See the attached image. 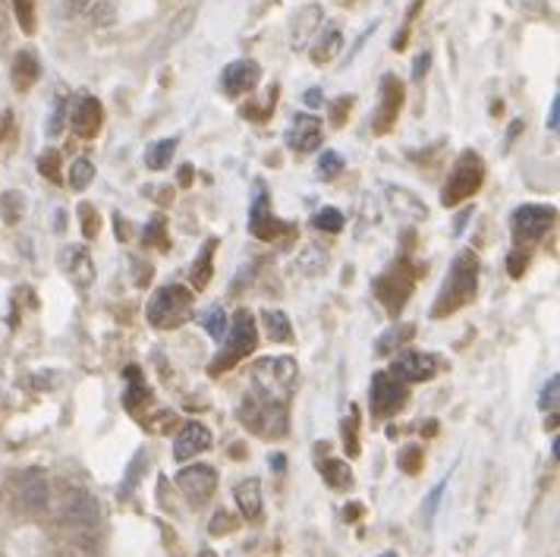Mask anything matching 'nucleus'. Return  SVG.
Segmentation results:
<instances>
[{"label":"nucleus","instance_id":"nucleus-1","mask_svg":"<svg viewBox=\"0 0 560 557\" xmlns=\"http://www.w3.org/2000/svg\"><path fill=\"white\" fill-rule=\"evenodd\" d=\"M249 379H253V397L258 404L290 406L300 369H296L293 356H265V359L253 362Z\"/></svg>","mask_w":560,"mask_h":557},{"label":"nucleus","instance_id":"nucleus-2","mask_svg":"<svg viewBox=\"0 0 560 557\" xmlns=\"http://www.w3.org/2000/svg\"><path fill=\"white\" fill-rule=\"evenodd\" d=\"M476 290H479V258H476L472 250H466V253H459L457 258H454L451 278L441 287V293H438V300H434L432 305V315L434 318L454 315V312H459L466 303H472Z\"/></svg>","mask_w":560,"mask_h":557},{"label":"nucleus","instance_id":"nucleus-3","mask_svg":"<svg viewBox=\"0 0 560 557\" xmlns=\"http://www.w3.org/2000/svg\"><path fill=\"white\" fill-rule=\"evenodd\" d=\"M152 328L158 330H177L183 328L192 315H196V300H192V290L183 287V283H167V287H158L149 300L145 309Z\"/></svg>","mask_w":560,"mask_h":557},{"label":"nucleus","instance_id":"nucleus-4","mask_svg":"<svg viewBox=\"0 0 560 557\" xmlns=\"http://www.w3.org/2000/svg\"><path fill=\"white\" fill-rule=\"evenodd\" d=\"M255 344H258V328H255L253 312L249 309H236L233 318H230L228 334H224V347L211 359L208 372L221 375V372L233 369L236 362H243L246 356L255 353Z\"/></svg>","mask_w":560,"mask_h":557},{"label":"nucleus","instance_id":"nucleus-5","mask_svg":"<svg viewBox=\"0 0 560 557\" xmlns=\"http://www.w3.org/2000/svg\"><path fill=\"white\" fill-rule=\"evenodd\" d=\"M482 179H485L482 158L472 152L463 154L457 164H454L451 177H447V186L441 189V202H444V208H454V205L472 199V196L482 189Z\"/></svg>","mask_w":560,"mask_h":557},{"label":"nucleus","instance_id":"nucleus-6","mask_svg":"<svg viewBox=\"0 0 560 557\" xmlns=\"http://www.w3.org/2000/svg\"><path fill=\"white\" fill-rule=\"evenodd\" d=\"M177 488L179 495L186 498V504L199 510V507H205L214 498V491H218V473L208 463H189V466H183L177 473Z\"/></svg>","mask_w":560,"mask_h":557},{"label":"nucleus","instance_id":"nucleus-7","mask_svg":"<svg viewBox=\"0 0 560 557\" xmlns=\"http://www.w3.org/2000/svg\"><path fill=\"white\" fill-rule=\"evenodd\" d=\"M249 233H253L255 240H265V243H271V240H278L287 233V224L280 221L278 214L271 211V193H268V186L258 179L253 183V205H249Z\"/></svg>","mask_w":560,"mask_h":557},{"label":"nucleus","instance_id":"nucleus-8","mask_svg":"<svg viewBox=\"0 0 560 557\" xmlns=\"http://www.w3.org/2000/svg\"><path fill=\"white\" fill-rule=\"evenodd\" d=\"M513 240H516V246H533L538 243L548 228L555 224V208L551 205H523V208H516L513 211Z\"/></svg>","mask_w":560,"mask_h":557},{"label":"nucleus","instance_id":"nucleus-9","mask_svg":"<svg viewBox=\"0 0 560 557\" xmlns=\"http://www.w3.org/2000/svg\"><path fill=\"white\" fill-rule=\"evenodd\" d=\"M375 293H378V300L387 312H400L407 297L412 293V271H409L407 262H397L390 271H384L382 278L375 280Z\"/></svg>","mask_w":560,"mask_h":557},{"label":"nucleus","instance_id":"nucleus-10","mask_svg":"<svg viewBox=\"0 0 560 557\" xmlns=\"http://www.w3.org/2000/svg\"><path fill=\"white\" fill-rule=\"evenodd\" d=\"M369 401H372V413L375 416H390L409 401V387L404 381H397L387 372H375L372 375V387H369Z\"/></svg>","mask_w":560,"mask_h":557},{"label":"nucleus","instance_id":"nucleus-11","mask_svg":"<svg viewBox=\"0 0 560 557\" xmlns=\"http://www.w3.org/2000/svg\"><path fill=\"white\" fill-rule=\"evenodd\" d=\"M434 372H438V359L432 353H419V350H400L390 362V375L404 384L432 381Z\"/></svg>","mask_w":560,"mask_h":557},{"label":"nucleus","instance_id":"nucleus-12","mask_svg":"<svg viewBox=\"0 0 560 557\" xmlns=\"http://www.w3.org/2000/svg\"><path fill=\"white\" fill-rule=\"evenodd\" d=\"M258 79H261V67L255 63L253 57H240V60H233V63L224 67L221 89H224L228 98H246L258 85Z\"/></svg>","mask_w":560,"mask_h":557},{"label":"nucleus","instance_id":"nucleus-13","mask_svg":"<svg viewBox=\"0 0 560 557\" xmlns=\"http://www.w3.org/2000/svg\"><path fill=\"white\" fill-rule=\"evenodd\" d=\"M60 268H63V275L73 280V287L82 290V293H89V287L95 283V262H92V253L82 243H73V246L60 250Z\"/></svg>","mask_w":560,"mask_h":557},{"label":"nucleus","instance_id":"nucleus-14","mask_svg":"<svg viewBox=\"0 0 560 557\" xmlns=\"http://www.w3.org/2000/svg\"><path fill=\"white\" fill-rule=\"evenodd\" d=\"M322 20H325L322 3L300 7L296 16H293V26H290V51H306L308 45L315 42V35L322 32Z\"/></svg>","mask_w":560,"mask_h":557},{"label":"nucleus","instance_id":"nucleus-15","mask_svg":"<svg viewBox=\"0 0 560 557\" xmlns=\"http://www.w3.org/2000/svg\"><path fill=\"white\" fill-rule=\"evenodd\" d=\"M283 142H287L290 152H315L322 146V120L312 117V114H296L290 129H287V136H283Z\"/></svg>","mask_w":560,"mask_h":557},{"label":"nucleus","instance_id":"nucleus-16","mask_svg":"<svg viewBox=\"0 0 560 557\" xmlns=\"http://www.w3.org/2000/svg\"><path fill=\"white\" fill-rule=\"evenodd\" d=\"M400 107H404V85L397 82V77H384L382 104H378L375 120H372L375 132H387V129L394 127V124H397V117H400Z\"/></svg>","mask_w":560,"mask_h":557},{"label":"nucleus","instance_id":"nucleus-17","mask_svg":"<svg viewBox=\"0 0 560 557\" xmlns=\"http://www.w3.org/2000/svg\"><path fill=\"white\" fill-rule=\"evenodd\" d=\"M70 124H73V132H77L79 139H95V136L102 132L104 124L102 102L92 98V95L79 98V102L73 104V111H70Z\"/></svg>","mask_w":560,"mask_h":557},{"label":"nucleus","instance_id":"nucleus-18","mask_svg":"<svg viewBox=\"0 0 560 557\" xmlns=\"http://www.w3.org/2000/svg\"><path fill=\"white\" fill-rule=\"evenodd\" d=\"M211 448V431L202 422H186L183 429H179L177 441H174V460L177 463H186V460H192L196 454H205Z\"/></svg>","mask_w":560,"mask_h":557},{"label":"nucleus","instance_id":"nucleus-19","mask_svg":"<svg viewBox=\"0 0 560 557\" xmlns=\"http://www.w3.org/2000/svg\"><path fill=\"white\" fill-rule=\"evenodd\" d=\"M340 51H343V32L337 26H328L325 32H318L315 42H312V63L315 67H325Z\"/></svg>","mask_w":560,"mask_h":557},{"label":"nucleus","instance_id":"nucleus-20","mask_svg":"<svg viewBox=\"0 0 560 557\" xmlns=\"http://www.w3.org/2000/svg\"><path fill=\"white\" fill-rule=\"evenodd\" d=\"M233 501L240 507V513L246 517V520H258V513H261V481L255 479H243L236 488H233Z\"/></svg>","mask_w":560,"mask_h":557},{"label":"nucleus","instance_id":"nucleus-21","mask_svg":"<svg viewBox=\"0 0 560 557\" xmlns=\"http://www.w3.org/2000/svg\"><path fill=\"white\" fill-rule=\"evenodd\" d=\"M387 193V199H390V208L397 211V214H404L407 221H425V205L419 202L409 189H404V186H387L384 189Z\"/></svg>","mask_w":560,"mask_h":557},{"label":"nucleus","instance_id":"nucleus-22","mask_svg":"<svg viewBox=\"0 0 560 557\" xmlns=\"http://www.w3.org/2000/svg\"><path fill=\"white\" fill-rule=\"evenodd\" d=\"M214 250H218V240H205L202 253H199V258L189 268L192 290H205L211 283V278H214Z\"/></svg>","mask_w":560,"mask_h":557},{"label":"nucleus","instance_id":"nucleus-23","mask_svg":"<svg viewBox=\"0 0 560 557\" xmlns=\"http://www.w3.org/2000/svg\"><path fill=\"white\" fill-rule=\"evenodd\" d=\"M20 501L28 510H42L48 504V481L42 479V473H28L20 479Z\"/></svg>","mask_w":560,"mask_h":557},{"label":"nucleus","instance_id":"nucleus-24","mask_svg":"<svg viewBox=\"0 0 560 557\" xmlns=\"http://www.w3.org/2000/svg\"><path fill=\"white\" fill-rule=\"evenodd\" d=\"M261 325H265V337L271 344H290L293 340V325H290L287 312H280V309H265Z\"/></svg>","mask_w":560,"mask_h":557},{"label":"nucleus","instance_id":"nucleus-25","mask_svg":"<svg viewBox=\"0 0 560 557\" xmlns=\"http://www.w3.org/2000/svg\"><path fill=\"white\" fill-rule=\"evenodd\" d=\"M42 77V63H38V57L32 51H20L16 57V63H13V85L20 89V92H26L35 85V79Z\"/></svg>","mask_w":560,"mask_h":557},{"label":"nucleus","instance_id":"nucleus-26","mask_svg":"<svg viewBox=\"0 0 560 557\" xmlns=\"http://www.w3.org/2000/svg\"><path fill=\"white\" fill-rule=\"evenodd\" d=\"M318 469H322V476H325L328 485L337 488V491L353 488V469L347 466V460H325V463H318Z\"/></svg>","mask_w":560,"mask_h":557},{"label":"nucleus","instance_id":"nucleus-27","mask_svg":"<svg viewBox=\"0 0 560 557\" xmlns=\"http://www.w3.org/2000/svg\"><path fill=\"white\" fill-rule=\"evenodd\" d=\"M199 322H202V328L208 330V337H211V340H218V344L224 340L230 318H228V312H224L221 305H208L205 312H199Z\"/></svg>","mask_w":560,"mask_h":557},{"label":"nucleus","instance_id":"nucleus-28","mask_svg":"<svg viewBox=\"0 0 560 557\" xmlns=\"http://www.w3.org/2000/svg\"><path fill=\"white\" fill-rule=\"evenodd\" d=\"M177 139H161V142H152L149 149H145V167L149 171H164L167 164H171V158L177 152Z\"/></svg>","mask_w":560,"mask_h":557},{"label":"nucleus","instance_id":"nucleus-29","mask_svg":"<svg viewBox=\"0 0 560 557\" xmlns=\"http://www.w3.org/2000/svg\"><path fill=\"white\" fill-rule=\"evenodd\" d=\"M0 214H3L7 224H20V218L26 214V196L16 193V189L3 193V199H0Z\"/></svg>","mask_w":560,"mask_h":557},{"label":"nucleus","instance_id":"nucleus-30","mask_svg":"<svg viewBox=\"0 0 560 557\" xmlns=\"http://www.w3.org/2000/svg\"><path fill=\"white\" fill-rule=\"evenodd\" d=\"M92 179H95V164H92L89 158H77V161L70 164V189H73V193H82V189L92 186Z\"/></svg>","mask_w":560,"mask_h":557},{"label":"nucleus","instance_id":"nucleus-31","mask_svg":"<svg viewBox=\"0 0 560 557\" xmlns=\"http://www.w3.org/2000/svg\"><path fill=\"white\" fill-rule=\"evenodd\" d=\"M142 243H145V246H154V250H171L167 228H164V218H161V214L152 218V224L142 230Z\"/></svg>","mask_w":560,"mask_h":557},{"label":"nucleus","instance_id":"nucleus-32","mask_svg":"<svg viewBox=\"0 0 560 557\" xmlns=\"http://www.w3.org/2000/svg\"><path fill=\"white\" fill-rule=\"evenodd\" d=\"M79 224H82L85 240H95V236H98V230H102V218H98L95 205H89V202L79 205Z\"/></svg>","mask_w":560,"mask_h":557},{"label":"nucleus","instance_id":"nucleus-33","mask_svg":"<svg viewBox=\"0 0 560 557\" xmlns=\"http://www.w3.org/2000/svg\"><path fill=\"white\" fill-rule=\"evenodd\" d=\"M38 171H42V177H48L51 183H63V174H60V152L57 149H45V154L38 158Z\"/></svg>","mask_w":560,"mask_h":557},{"label":"nucleus","instance_id":"nucleus-34","mask_svg":"<svg viewBox=\"0 0 560 557\" xmlns=\"http://www.w3.org/2000/svg\"><path fill=\"white\" fill-rule=\"evenodd\" d=\"M340 171H343V158L337 152H322V158H318V177L325 179V183H331V179L340 177Z\"/></svg>","mask_w":560,"mask_h":557},{"label":"nucleus","instance_id":"nucleus-35","mask_svg":"<svg viewBox=\"0 0 560 557\" xmlns=\"http://www.w3.org/2000/svg\"><path fill=\"white\" fill-rule=\"evenodd\" d=\"M343 448H347V456H359V416H357V409H350V416L343 419Z\"/></svg>","mask_w":560,"mask_h":557},{"label":"nucleus","instance_id":"nucleus-36","mask_svg":"<svg viewBox=\"0 0 560 557\" xmlns=\"http://www.w3.org/2000/svg\"><path fill=\"white\" fill-rule=\"evenodd\" d=\"M409 337H412V325H404V328H390L387 334H384L382 340L375 344V350H378V356H387L390 353V347H400V344H407Z\"/></svg>","mask_w":560,"mask_h":557},{"label":"nucleus","instance_id":"nucleus-37","mask_svg":"<svg viewBox=\"0 0 560 557\" xmlns=\"http://www.w3.org/2000/svg\"><path fill=\"white\" fill-rule=\"evenodd\" d=\"M312 224L318 230H325V233H337V230L343 228V214H340L337 208H322V211L312 218Z\"/></svg>","mask_w":560,"mask_h":557},{"label":"nucleus","instance_id":"nucleus-38","mask_svg":"<svg viewBox=\"0 0 560 557\" xmlns=\"http://www.w3.org/2000/svg\"><path fill=\"white\" fill-rule=\"evenodd\" d=\"M13 10H16V20L23 32H35V0H13Z\"/></svg>","mask_w":560,"mask_h":557},{"label":"nucleus","instance_id":"nucleus-39","mask_svg":"<svg viewBox=\"0 0 560 557\" xmlns=\"http://www.w3.org/2000/svg\"><path fill=\"white\" fill-rule=\"evenodd\" d=\"M63 124H70V102L67 98H57V111H54L51 124H48V132L57 136L63 129Z\"/></svg>","mask_w":560,"mask_h":557},{"label":"nucleus","instance_id":"nucleus-40","mask_svg":"<svg viewBox=\"0 0 560 557\" xmlns=\"http://www.w3.org/2000/svg\"><path fill=\"white\" fill-rule=\"evenodd\" d=\"M558 391H560V381L558 379H551L548 384H545V391H541V401H538V406L541 409H558Z\"/></svg>","mask_w":560,"mask_h":557},{"label":"nucleus","instance_id":"nucleus-41","mask_svg":"<svg viewBox=\"0 0 560 557\" xmlns=\"http://www.w3.org/2000/svg\"><path fill=\"white\" fill-rule=\"evenodd\" d=\"M400 469H404V473H419V469H422V451H419V448H407V451L400 454Z\"/></svg>","mask_w":560,"mask_h":557},{"label":"nucleus","instance_id":"nucleus-42","mask_svg":"<svg viewBox=\"0 0 560 557\" xmlns=\"http://www.w3.org/2000/svg\"><path fill=\"white\" fill-rule=\"evenodd\" d=\"M233 530H236V520L230 517L228 510L214 513V520H211V535H228V532Z\"/></svg>","mask_w":560,"mask_h":557},{"label":"nucleus","instance_id":"nucleus-43","mask_svg":"<svg viewBox=\"0 0 560 557\" xmlns=\"http://www.w3.org/2000/svg\"><path fill=\"white\" fill-rule=\"evenodd\" d=\"M526 265H529V255L520 253V250H516V253H510L508 268H510V275H513V278H520V275L526 271Z\"/></svg>","mask_w":560,"mask_h":557},{"label":"nucleus","instance_id":"nucleus-44","mask_svg":"<svg viewBox=\"0 0 560 557\" xmlns=\"http://www.w3.org/2000/svg\"><path fill=\"white\" fill-rule=\"evenodd\" d=\"M353 111V95H347V98H337V104H334L331 111V120L334 124H343V117Z\"/></svg>","mask_w":560,"mask_h":557},{"label":"nucleus","instance_id":"nucleus-45","mask_svg":"<svg viewBox=\"0 0 560 557\" xmlns=\"http://www.w3.org/2000/svg\"><path fill=\"white\" fill-rule=\"evenodd\" d=\"M444 488H447V485L441 481V485L434 488L432 495H429V501H425V520H429V523H432V520H434V510H438V501H441V495H444Z\"/></svg>","mask_w":560,"mask_h":557},{"label":"nucleus","instance_id":"nucleus-46","mask_svg":"<svg viewBox=\"0 0 560 557\" xmlns=\"http://www.w3.org/2000/svg\"><path fill=\"white\" fill-rule=\"evenodd\" d=\"M429 67H432V54L425 51L422 57H416V63H412V79H422L429 73Z\"/></svg>","mask_w":560,"mask_h":557},{"label":"nucleus","instance_id":"nucleus-47","mask_svg":"<svg viewBox=\"0 0 560 557\" xmlns=\"http://www.w3.org/2000/svg\"><path fill=\"white\" fill-rule=\"evenodd\" d=\"M92 7V0H63V10L70 13V16H79V13H85Z\"/></svg>","mask_w":560,"mask_h":557},{"label":"nucleus","instance_id":"nucleus-48","mask_svg":"<svg viewBox=\"0 0 560 557\" xmlns=\"http://www.w3.org/2000/svg\"><path fill=\"white\" fill-rule=\"evenodd\" d=\"M322 102H325L322 89H308V92H306V104H308V107H322Z\"/></svg>","mask_w":560,"mask_h":557},{"label":"nucleus","instance_id":"nucleus-49","mask_svg":"<svg viewBox=\"0 0 560 557\" xmlns=\"http://www.w3.org/2000/svg\"><path fill=\"white\" fill-rule=\"evenodd\" d=\"M114 224H117V240H124L127 243L129 240V228H127V221L120 218V214H114Z\"/></svg>","mask_w":560,"mask_h":557},{"label":"nucleus","instance_id":"nucleus-50","mask_svg":"<svg viewBox=\"0 0 560 557\" xmlns=\"http://www.w3.org/2000/svg\"><path fill=\"white\" fill-rule=\"evenodd\" d=\"M558 120H560V104L558 98L551 102V117H548V129H558Z\"/></svg>","mask_w":560,"mask_h":557},{"label":"nucleus","instance_id":"nucleus-51","mask_svg":"<svg viewBox=\"0 0 560 557\" xmlns=\"http://www.w3.org/2000/svg\"><path fill=\"white\" fill-rule=\"evenodd\" d=\"M192 183V167H183L179 171V186H189Z\"/></svg>","mask_w":560,"mask_h":557},{"label":"nucleus","instance_id":"nucleus-52","mask_svg":"<svg viewBox=\"0 0 560 557\" xmlns=\"http://www.w3.org/2000/svg\"><path fill=\"white\" fill-rule=\"evenodd\" d=\"M271 466H275V469H278V473H283V456H271Z\"/></svg>","mask_w":560,"mask_h":557},{"label":"nucleus","instance_id":"nucleus-53","mask_svg":"<svg viewBox=\"0 0 560 557\" xmlns=\"http://www.w3.org/2000/svg\"><path fill=\"white\" fill-rule=\"evenodd\" d=\"M196 557H218V555H214L211 548H202V552H199V555H196Z\"/></svg>","mask_w":560,"mask_h":557},{"label":"nucleus","instance_id":"nucleus-54","mask_svg":"<svg viewBox=\"0 0 560 557\" xmlns=\"http://www.w3.org/2000/svg\"><path fill=\"white\" fill-rule=\"evenodd\" d=\"M382 557H397V555H382Z\"/></svg>","mask_w":560,"mask_h":557}]
</instances>
